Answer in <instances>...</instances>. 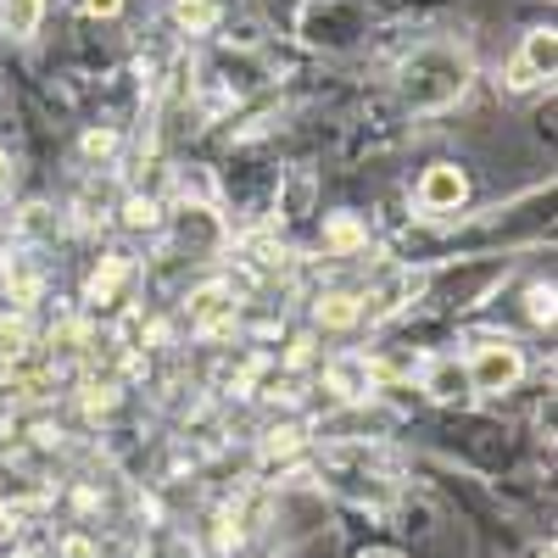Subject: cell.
Returning a JSON list of instances; mask_svg holds the SVG:
<instances>
[{
	"mask_svg": "<svg viewBox=\"0 0 558 558\" xmlns=\"http://www.w3.org/2000/svg\"><path fill=\"white\" fill-rule=\"evenodd\" d=\"M470 78H475V62H470V51H463V45H452V39L413 45V51L402 57V68H397V89H402V101H408L413 112H441V107H452L463 89H470Z\"/></svg>",
	"mask_w": 558,
	"mask_h": 558,
	"instance_id": "1",
	"label": "cell"
},
{
	"mask_svg": "<svg viewBox=\"0 0 558 558\" xmlns=\"http://www.w3.org/2000/svg\"><path fill=\"white\" fill-rule=\"evenodd\" d=\"M463 368H470L475 397H508L525 380V352H520V341L492 336V341H481L470 357H463Z\"/></svg>",
	"mask_w": 558,
	"mask_h": 558,
	"instance_id": "2",
	"label": "cell"
},
{
	"mask_svg": "<svg viewBox=\"0 0 558 558\" xmlns=\"http://www.w3.org/2000/svg\"><path fill=\"white\" fill-rule=\"evenodd\" d=\"M413 202H418V213L447 218V213H458L463 202H470V173H463L458 162H436V168L418 173V184H413Z\"/></svg>",
	"mask_w": 558,
	"mask_h": 558,
	"instance_id": "3",
	"label": "cell"
},
{
	"mask_svg": "<svg viewBox=\"0 0 558 558\" xmlns=\"http://www.w3.org/2000/svg\"><path fill=\"white\" fill-rule=\"evenodd\" d=\"M418 391H425L430 402H441V408H452V402H470V397H475V386H470V368H463V357H458V352L430 357V363H425V375H418Z\"/></svg>",
	"mask_w": 558,
	"mask_h": 558,
	"instance_id": "4",
	"label": "cell"
},
{
	"mask_svg": "<svg viewBox=\"0 0 558 558\" xmlns=\"http://www.w3.org/2000/svg\"><path fill=\"white\" fill-rule=\"evenodd\" d=\"M191 324L202 336H218V330H229V324H235V291L229 286H202V291H191Z\"/></svg>",
	"mask_w": 558,
	"mask_h": 558,
	"instance_id": "5",
	"label": "cell"
},
{
	"mask_svg": "<svg viewBox=\"0 0 558 558\" xmlns=\"http://www.w3.org/2000/svg\"><path fill=\"white\" fill-rule=\"evenodd\" d=\"M363 318V302L352 296V291H330V296H318L313 302V324H318V330H352V324Z\"/></svg>",
	"mask_w": 558,
	"mask_h": 558,
	"instance_id": "6",
	"label": "cell"
},
{
	"mask_svg": "<svg viewBox=\"0 0 558 558\" xmlns=\"http://www.w3.org/2000/svg\"><path fill=\"white\" fill-rule=\"evenodd\" d=\"M45 17V0H0V34L7 39H34Z\"/></svg>",
	"mask_w": 558,
	"mask_h": 558,
	"instance_id": "7",
	"label": "cell"
},
{
	"mask_svg": "<svg viewBox=\"0 0 558 558\" xmlns=\"http://www.w3.org/2000/svg\"><path fill=\"white\" fill-rule=\"evenodd\" d=\"M520 57H525V68L547 84V78H553V68H558V34H553V28H531V34H525V45H520Z\"/></svg>",
	"mask_w": 558,
	"mask_h": 558,
	"instance_id": "8",
	"label": "cell"
},
{
	"mask_svg": "<svg viewBox=\"0 0 558 558\" xmlns=\"http://www.w3.org/2000/svg\"><path fill=\"white\" fill-rule=\"evenodd\" d=\"M324 246H330V252H357V246H368L363 218H357V213H330V218H324Z\"/></svg>",
	"mask_w": 558,
	"mask_h": 558,
	"instance_id": "9",
	"label": "cell"
},
{
	"mask_svg": "<svg viewBox=\"0 0 558 558\" xmlns=\"http://www.w3.org/2000/svg\"><path fill=\"white\" fill-rule=\"evenodd\" d=\"M123 279H129V257H107L96 268V279H89V302H112Z\"/></svg>",
	"mask_w": 558,
	"mask_h": 558,
	"instance_id": "10",
	"label": "cell"
},
{
	"mask_svg": "<svg viewBox=\"0 0 558 558\" xmlns=\"http://www.w3.org/2000/svg\"><path fill=\"white\" fill-rule=\"evenodd\" d=\"M368 380H375V368L357 363V357H347V363H336V368H330V386H336L341 397H363V391H368Z\"/></svg>",
	"mask_w": 558,
	"mask_h": 558,
	"instance_id": "11",
	"label": "cell"
},
{
	"mask_svg": "<svg viewBox=\"0 0 558 558\" xmlns=\"http://www.w3.org/2000/svg\"><path fill=\"white\" fill-rule=\"evenodd\" d=\"M157 218H162V213H157V202H146V196H134V202L123 207V223H129V229H157Z\"/></svg>",
	"mask_w": 558,
	"mask_h": 558,
	"instance_id": "12",
	"label": "cell"
},
{
	"mask_svg": "<svg viewBox=\"0 0 558 558\" xmlns=\"http://www.w3.org/2000/svg\"><path fill=\"white\" fill-rule=\"evenodd\" d=\"M213 17H218L213 0H184V7H179V23L184 28H213Z\"/></svg>",
	"mask_w": 558,
	"mask_h": 558,
	"instance_id": "13",
	"label": "cell"
},
{
	"mask_svg": "<svg viewBox=\"0 0 558 558\" xmlns=\"http://www.w3.org/2000/svg\"><path fill=\"white\" fill-rule=\"evenodd\" d=\"M502 84L514 89V96H525V89H536L542 78H536V73L525 68V57H514V62H508V73H502Z\"/></svg>",
	"mask_w": 558,
	"mask_h": 558,
	"instance_id": "14",
	"label": "cell"
},
{
	"mask_svg": "<svg viewBox=\"0 0 558 558\" xmlns=\"http://www.w3.org/2000/svg\"><path fill=\"white\" fill-rule=\"evenodd\" d=\"M531 318L553 330V286H531Z\"/></svg>",
	"mask_w": 558,
	"mask_h": 558,
	"instance_id": "15",
	"label": "cell"
},
{
	"mask_svg": "<svg viewBox=\"0 0 558 558\" xmlns=\"http://www.w3.org/2000/svg\"><path fill=\"white\" fill-rule=\"evenodd\" d=\"M118 151V134L112 129H89L84 134V157H112Z\"/></svg>",
	"mask_w": 558,
	"mask_h": 558,
	"instance_id": "16",
	"label": "cell"
},
{
	"mask_svg": "<svg viewBox=\"0 0 558 558\" xmlns=\"http://www.w3.org/2000/svg\"><path fill=\"white\" fill-rule=\"evenodd\" d=\"M12 184H17V162H12V151L0 146V202L12 196Z\"/></svg>",
	"mask_w": 558,
	"mask_h": 558,
	"instance_id": "17",
	"label": "cell"
},
{
	"mask_svg": "<svg viewBox=\"0 0 558 558\" xmlns=\"http://www.w3.org/2000/svg\"><path fill=\"white\" fill-rule=\"evenodd\" d=\"M84 12H89V17H118L123 0H84Z\"/></svg>",
	"mask_w": 558,
	"mask_h": 558,
	"instance_id": "18",
	"label": "cell"
},
{
	"mask_svg": "<svg viewBox=\"0 0 558 558\" xmlns=\"http://www.w3.org/2000/svg\"><path fill=\"white\" fill-rule=\"evenodd\" d=\"M179 7H184V0H179Z\"/></svg>",
	"mask_w": 558,
	"mask_h": 558,
	"instance_id": "19",
	"label": "cell"
}]
</instances>
